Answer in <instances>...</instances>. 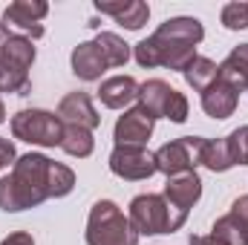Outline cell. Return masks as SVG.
Returning <instances> with one entry per match:
<instances>
[{"label":"cell","instance_id":"2","mask_svg":"<svg viewBox=\"0 0 248 245\" xmlns=\"http://www.w3.org/2000/svg\"><path fill=\"white\" fill-rule=\"evenodd\" d=\"M49 165L44 153H23L12 165V173L0 179V208L9 214L38 208L49 199Z\"/></svg>","mask_w":248,"mask_h":245},{"label":"cell","instance_id":"12","mask_svg":"<svg viewBox=\"0 0 248 245\" xmlns=\"http://www.w3.org/2000/svg\"><path fill=\"white\" fill-rule=\"evenodd\" d=\"M58 119L63 124H75V127H87V130H95L101 124V116L93 107V98L87 92H69V95H63L61 104H58Z\"/></svg>","mask_w":248,"mask_h":245},{"label":"cell","instance_id":"14","mask_svg":"<svg viewBox=\"0 0 248 245\" xmlns=\"http://www.w3.org/2000/svg\"><path fill=\"white\" fill-rule=\"evenodd\" d=\"M237 104H240V92L234 90V87H228L225 81H214L205 92H202V110L211 116V119H228V116H234V110H237Z\"/></svg>","mask_w":248,"mask_h":245},{"label":"cell","instance_id":"11","mask_svg":"<svg viewBox=\"0 0 248 245\" xmlns=\"http://www.w3.org/2000/svg\"><path fill=\"white\" fill-rule=\"evenodd\" d=\"M153 127H156V119L141 104H136V107L124 110V116H119L113 138H116V144H139V147H144L147 138L153 136Z\"/></svg>","mask_w":248,"mask_h":245},{"label":"cell","instance_id":"23","mask_svg":"<svg viewBox=\"0 0 248 245\" xmlns=\"http://www.w3.org/2000/svg\"><path fill=\"white\" fill-rule=\"evenodd\" d=\"M72 187H75V173L61 162H52L49 165V199H61L66 193H72Z\"/></svg>","mask_w":248,"mask_h":245},{"label":"cell","instance_id":"18","mask_svg":"<svg viewBox=\"0 0 248 245\" xmlns=\"http://www.w3.org/2000/svg\"><path fill=\"white\" fill-rule=\"evenodd\" d=\"M219 81H225L237 92L248 90V44L234 46L228 52V58L219 63Z\"/></svg>","mask_w":248,"mask_h":245},{"label":"cell","instance_id":"27","mask_svg":"<svg viewBox=\"0 0 248 245\" xmlns=\"http://www.w3.org/2000/svg\"><path fill=\"white\" fill-rule=\"evenodd\" d=\"M15 162H17L15 144H12L9 138H3V136H0V170H3V168H9V165H15Z\"/></svg>","mask_w":248,"mask_h":245},{"label":"cell","instance_id":"21","mask_svg":"<svg viewBox=\"0 0 248 245\" xmlns=\"http://www.w3.org/2000/svg\"><path fill=\"white\" fill-rule=\"evenodd\" d=\"M95 46L101 49L107 66H124V63L130 61V44H124L116 32H98Z\"/></svg>","mask_w":248,"mask_h":245},{"label":"cell","instance_id":"20","mask_svg":"<svg viewBox=\"0 0 248 245\" xmlns=\"http://www.w3.org/2000/svg\"><path fill=\"white\" fill-rule=\"evenodd\" d=\"M185 81H187V87H193L196 92H205L217 78H219V66L211 61V58H202V55H196L193 61L185 66Z\"/></svg>","mask_w":248,"mask_h":245},{"label":"cell","instance_id":"10","mask_svg":"<svg viewBox=\"0 0 248 245\" xmlns=\"http://www.w3.org/2000/svg\"><path fill=\"white\" fill-rule=\"evenodd\" d=\"M110 170L119 179L141 182V179H150L156 173V159H153V153H147V147H139V144H116L113 153H110Z\"/></svg>","mask_w":248,"mask_h":245},{"label":"cell","instance_id":"7","mask_svg":"<svg viewBox=\"0 0 248 245\" xmlns=\"http://www.w3.org/2000/svg\"><path fill=\"white\" fill-rule=\"evenodd\" d=\"M208 138L202 136H182L168 144H162L153 159H156V173L179 176V173H196V165H202V147Z\"/></svg>","mask_w":248,"mask_h":245},{"label":"cell","instance_id":"26","mask_svg":"<svg viewBox=\"0 0 248 245\" xmlns=\"http://www.w3.org/2000/svg\"><path fill=\"white\" fill-rule=\"evenodd\" d=\"M228 216H231V219H234V225L240 228L243 245H248V193H246V196H240V199H237V202L231 205Z\"/></svg>","mask_w":248,"mask_h":245},{"label":"cell","instance_id":"24","mask_svg":"<svg viewBox=\"0 0 248 245\" xmlns=\"http://www.w3.org/2000/svg\"><path fill=\"white\" fill-rule=\"evenodd\" d=\"M225 144H228V153H231L234 165H248V124L237 127L234 133H228Z\"/></svg>","mask_w":248,"mask_h":245},{"label":"cell","instance_id":"3","mask_svg":"<svg viewBox=\"0 0 248 245\" xmlns=\"http://www.w3.org/2000/svg\"><path fill=\"white\" fill-rule=\"evenodd\" d=\"M187 211H179L176 205H170L162 193H139L130 202V225L136 228V234H173L185 225Z\"/></svg>","mask_w":248,"mask_h":245},{"label":"cell","instance_id":"25","mask_svg":"<svg viewBox=\"0 0 248 245\" xmlns=\"http://www.w3.org/2000/svg\"><path fill=\"white\" fill-rule=\"evenodd\" d=\"M222 26L231 29V32H240V29H248V3L237 0V3H228L222 6Z\"/></svg>","mask_w":248,"mask_h":245},{"label":"cell","instance_id":"8","mask_svg":"<svg viewBox=\"0 0 248 245\" xmlns=\"http://www.w3.org/2000/svg\"><path fill=\"white\" fill-rule=\"evenodd\" d=\"M139 104L153 119H170L173 124H182L187 119V98L179 90H173L168 81H159V78L139 84Z\"/></svg>","mask_w":248,"mask_h":245},{"label":"cell","instance_id":"4","mask_svg":"<svg viewBox=\"0 0 248 245\" xmlns=\"http://www.w3.org/2000/svg\"><path fill=\"white\" fill-rule=\"evenodd\" d=\"M35 63V44L23 35H3L0 41V92L29 95V66Z\"/></svg>","mask_w":248,"mask_h":245},{"label":"cell","instance_id":"16","mask_svg":"<svg viewBox=\"0 0 248 245\" xmlns=\"http://www.w3.org/2000/svg\"><path fill=\"white\" fill-rule=\"evenodd\" d=\"M170 205H176L179 211H187L199 202L202 196V179L196 173H179V176H170L165 182V193H162Z\"/></svg>","mask_w":248,"mask_h":245},{"label":"cell","instance_id":"1","mask_svg":"<svg viewBox=\"0 0 248 245\" xmlns=\"http://www.w3.org/2000/svg\"><path fill=\"white\" fill-rule=\"evenodd\" d=\"M202 38H205V26L196 17H170L150 38L133 46V58L144 69L168 66L185 72V66L196 58V44H202Z\"/></svg>","mask_w":248,"mask_h":245},{"label":"cell","instance_id":"29","mask_svg":"<svg viewBox=\"0 0 248 245\" xmlns=\"http://www.w3.org/2000/svg\"><path fill=\"white\" fill-rule=\"evenodd\" d=\"M187 245H222L217 237H190V243Z\"/></svg>","mask_w":248,"mask_h":245},{"label":"cell","instance_id":"17","mask_svg":"<svg viewBox=\"0 0 248 245\" xmlns=\"http://www.w3.org/2000/svg\"><path fill=\"white\" fill-rule=\"evenodd\" d=\"M110 66L104 61L101 49L95 46V41H87V44H78L72 49V72L81 78V81H98Z\"/></svg>","mask_w":248,"mask_h":245},{"label":"cell","instance_id":"31","mask_svg":"<svg viewBox=\"0 0 248 245\" xmlns=\"http://www.w3.org/2000/svg\"><path fill=\"white\" fill-rule=\"evenodd\" d=\"M0 41H3V32H0Z\"/></svg>","mask_w":248,"mask_h":245},{"label":"cell","instance_id":"30","mask_svg":"<svg viewBox=\"0 0 248 245\" xmlns=\"http://www.w3.org/2000/svg\"><path fill=\"white\" fill-rule=\"evenodd\" d=\"M6 122V107H3V98H0V124Z\"/></svg>","mask_w":248,"mask_h":245},{"label":"cell","instance_id":"9","mask_svg":"<svg viewBox=\"0 0 248 245\" xmlns=\"http://www.w3.org/2000/svg\"><path fill=\"white\" fill-rule=\"evenodd\" d=\"M49 12V3L44 0H15L3 12V35H23L29 41L44 38V17Z\"/></svg>","mask_w":248,"mask_h":245},{"label":"cell","instance_id":"5","mask_svg":"<svg viewBox=\"0 0 248 245\" xmlns=\"http://www.w3.org/2000/svg\"><path fill=\"white\" fill-rule=\"evenodd\" d=\"M87 245H139V234L113 199H98L90 208Z\"/></svg>","mask_w":248,"mask_h":245},{"label":"cell","instance_id":"15","mask_svg":"<svg viewBox=\"0 0 248 245\" xmlns=\"http://www.w3.org/2000/svg\"><path fill=\"white\" fill-rule=\"evenodd\" d=\"M98 98H101V104L110 107V110H124L127 104L139 101V84H136V78H130V75H113V78L101 81Z\"/></svg>","mask_w":248,"mask_h":245},{"label":"cell","instance_id":"13","mask_svg":"<svg viewBox=\"0 0 248 245\" xmlns=\"http://www.w3.org/2000/svg\"><path fill=\"white\" fill-rule=\"evenodd\" d=\"M95 9H98L101 15H110L119 26L130 29V32L141 29V26L147 23V17H150V6H147L144 0H119V3L98 0V3H95Z\"/></svg>","mask_w":248,"mask_h":245},{"label":"cell","instance_id":"19","mask_svg":"<svg viewBox=\"0 0 248 245\" xmlns=\"http://www.w3.org/2000/svg\"><path fill=\"white\" fill-rule=\"evenodd\" d=\"M61 150L66 153V156H75V159H87V156H93V150H95L93 130H87V127H75V124H63Z\"/></svg>","mask_w":248,"mask_h":245},{"label":"cell","instance_id":"28","mask_svg":"<svg viewBox=\"0 0 248 245\" xmlns=\"http://www.w3.org/2000/svg\"><path fill=\"white\" fill-rule=\"evenodd\" d=\"M0 245H35V240H32V234H26V231H15V234H9Z\"/></svg>","mask_w":248,"mask_h":245},{"label":"cell","instance_id":"22","mask_svg":"<svg viewBox=\"0 0 248 245\" xmlns=\"http://www.w3.org/2000/svg\"><path fill=\"white\" fill-rule=\"evenodd\" d=\"M202 165L208 170H214V173H225V170L234 168L225 138H208L205 141V147H202Z\"/></svg>","mask_w":248,"mask_h":245},{"label":"cell","instance_id":"6","mask_svg":"<svg viewBox=\"0 0 248 245\" xmlns=\"http://www.w3.org/2000/svg\"><path fill=\"white\" fill-rule=\"evenodd\" d=\"M12 136L38 147H61L63 122L46 110H20L12 116Z\"/></svg>","mask_w":248,"mask_h":245}]
</instances>
